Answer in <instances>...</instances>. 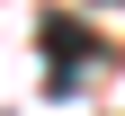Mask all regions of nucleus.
Returning <instances> with one entry per match:
<instances>
[{
  "mask_svg": "<svg viewBox=\"0 0 125 116\" xmlns=\"http://www.w3.org/2000/svg\"><path fill=\"white\" fill-rule=\"evenodd\" d=\"M45 45H54V54H62V89H72V63H107V45H98V36H81V27L62 18V9H54V18H45Z\"/></svg>",
  "mask_w": 125,
  "mask_h": 116,
  "instance_id": "obj_1",
  "label": "nucleus"
}]
</instances>
